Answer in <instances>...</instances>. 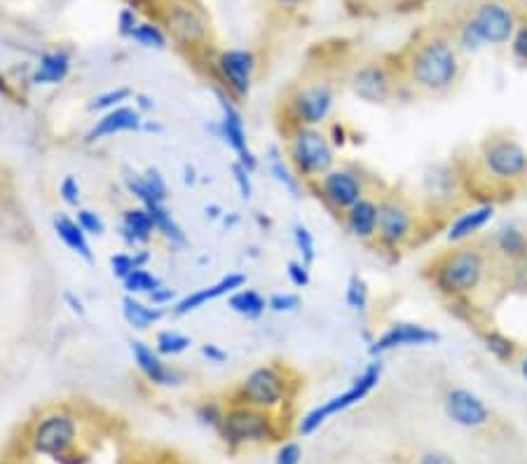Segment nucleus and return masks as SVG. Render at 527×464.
I'll return each mask as SVG.
<instances>
[{"mask_svg": "<svg viewBox=\"0 0 527 464\" xmlns=\"http://www.w3.org/2000/svg\"><path fill=\"white\" fill-rule=\"evenodd\" d=\"M73 71V54L59 47V50H47L38 57L31 71V83L40 87H54L66 83Z\"/></svg>", "mask_w": 527, "mask_h": 464, "instance_id": "obj_27", "label": "nucleus"}, {"mask_svg": "<svg viewBox=\"0 0 527 464\" xmlns=\"http://www.w3.org/2000/svg\"><path fill=\"white\" fill-rule=\"evenodd\" d=\"M312 265L303 263L298 258V261H289L286 263V277H289V282L296 286V289H307L312 282Z\"/></svg>", "mask_w": 527, "mask_h": 464, "instance_id": "obj_48", "label": "nucleus"}, {"mask_svg": "<svg viewBox=\"0 0 527 464\" xmlns=\"http://www.w3.org/2000/svg\"><path fill=\"white\" fill-rule=\"evenodd\" d=\"M300 305H303V298L291 291L272 293L268 298V310L275 312V315H291V312L300 310Z\"/></svg>", "mask_w": 527, "mask_h": 464, "instance_id": "obj_44", "label": "nucleus"}, {"mask_svg": "<svg viewBox=\"0 0 527 464\" xmlns=\"http://www.w3.org/2000/svg\"><path fill=\"white\" fill-rule=\"evenodd\" d=\"M146 209L157 228V237H160L164 244H169L171 249L188 247L186 230H183V225L179 221H176V216L171 214L167 202H153V204H148Z\"/></svg>", "mask_w": 527, "mask_h": 464, "instance_id": "obj_31", "label": "nucleus"}, {"mask_svg": "<svg viewBox=\"0 0 527 464\" xmlns=\"http://www.w3.org/2000/svg\"><path fill=\"white\" fill-rule=\"evenodd\" d=\"M446 415L457 427L464 429H481L490 422V408L476 392L467 387H453L448 390L446 401H443Z\"/></svg>", "mask_w": 527, "mask_h": 464, "instance_id": "obj_22", "label": "nucleus"}, {"mask_svg": "<svg viewBox=\"0 0 527 464\" xmlns=\"http://www.w3.org/2000/svg\"><path fill=\"white\" fill-rule=\"evenodd\" d=\"M143 120H146V115H143L136 106L125 104L120 108H113V111L101 113L99 118L94 120L90 132L85 134V143H99L118 134L141 132Z\"/></svg>", "mask_w": 527, "mask_h": 464, "instance_id": "obj_24", "label": "nucleus"}, {"mask_svg": "<svg viewBox=\"0 0 527 464\" xmlns=\"http://www.w3.org/2000/svg\"><path fill=\"white\" fill-rule=\"evenodd\" d=\"M225 300H228V310L235 312L237 317L246 319V322H258L268 312V298L258 289H246V286H242V289L230 293Z\"/></svg>", "mask_w": 527, "mask_h": 464, "instance_id": "obj_32", "label": "nucleus"}, {"mask_svg": "<svg viewBox=\"0 0 527 464\" xmlns=\"http://www.w3.org/2000/svg\"><path fill=\"white\" fill-rule=\"evenodd\" d=\"M129 352H132V361L148 385L153 387H179L183 382V373L179 368L167 364V359L155 350V345L146 343V340H129Z\"/></svg>", "mask_w": 527, "mask_h": 464, "instance_id": "obj_18", "label": "nucleus"}, {"mask_svg": "<svg viewBox=\"0 0 527 464\" xmlns=\"http://www.w3.org/2000/svg\"><path fill=\"white\" fill-rule=\"evenodd\" d=\"M52 230L68 251H73V254L82 258L85 263L94 261V251H92V242H90L92 237L80 228V223L75 221V216H68L64 214V211H57V214L52 216Z\"/></svg>", "mask_w": 527, "mask_h": 464, "instance_id": "obj_28", "label": "nucleus"}, {"mask_svg": "<svg viewBox=\"0 0 527 464\" xmlns=\"http://www.w3.org/2000/svg\"><path fill=\"white\" fill-rule=\"evenodd\" d=\"M75 221L80 223V228L85 230L90 237H97L99 240V237L106 235V221L99 211L87 209V207L75 209Z\"/></svg>", "mask_w": 527, "mask_h": 464, "instance_id": "obj_43", "label": "nucleus"}, {"mask_svg": "<svg viewBox=\"0 0 527 464\" xmlns=\"http://www.w3.org/2000/svg\"><path fill=\"white\" fill-rule=\"evenodd\" d=\"M204 216H207L209 221H221V218L225 216V211L223 207H218V204H207V207H204Z\"/></svg>", "mask_w": 527, "mask_h": 464, "instance_id": "obj_59", "label": "nucleus"}, {"mask_svg": "<svg viewBox=\"0 0 527 464\" xmlns=\"http://www.w3.org/2000/svg\"><path fill=\"white\" fill-rule=\"evenodd\" d=\"M277 3L282 5V8H289V10H293V8H300V5H303L305 0H277Z\"/></svg>", "mask_w": 527, "mask_h": 464, "instance_id": "obj_63", "label": "nucleus"}, {"mask_svg": "<svg viewBox=\"0 0 527 464\" xmlns=\"http://www.w3.org/2000/svg\"><path fill=\"white\" fill-rule=\"evenodd\" d=\"M291 232H293V244H296L300 261L307 265H314V261H317V240H314L312 230L307 228L305 223H296Z\"/></svg>", "mask_w": 527, "mask_h": 464, "instance_id": "obj_40", "label": "nucleus"}, {"mask_svg": "<svg viewBox=\"0 0 527 464\" xmlns=\"http://www.w3.org/2000/svg\"><path fill=\"white\" fill-rule=\"evenodd\" d=\"M424 223H427V216L415 197L387 188L380 200L378 237H375L373 247L389 256L406 254L413 244H417Z\"/></svg>", "mask_w": 527, "mask_h": 464, "instance_id": "obj_6", "label": "nucleus"}, {"mask_svg": "<svg viewBox=\"0 0 527 464\" xmlns=\"http://www.w3.org/2000/svg\"><path fill=\"white\" fill-rule=\"evenodd\" d=\"M347 87L368 106H385L399 97L403 85L394 59H366L347 75Z\"/></svg>", "mask_w": 527, "mask_h": 464, "instance_id": "obj_14", "label": "nucleus"}, {"mask_svg": "<svg viewBox=\"0 0 527 464\" xmlns=\"http://www.w3.org/2000/svg\"><path fill=\"white\" fill-rule=\"evenodd\" d=\"M373 174H368L364 167L359 165H335L331 172H326L324 176H319L317 181L307 183V190L317 197L328 214L335 216L340 221L342 214L349 207H354L361 197H366L368 193H382V190H375Z\"/></svg>", "mask_w": 527, "mask_h": 464, "instance_id": "obj_9", "label": "nucleus"}, {"mask_svg": "<svg viewBox=\"0 0 527 464\" xmlns=\"http://www.w3.org/2000/svg\"><path fill=\"white\" fill-rule=\"evenodd\" d=\"M221 221H223V225H225V228H235V225H239V221H242V216H239L237 214V211H230V214H228V211H225V216L221 218Z\"/></svg>", "mask_w": 527, "mask_h": 464, "instance_id": "obj_60", "label": "nucleus"}, {"mask_svg": "<svg viewBox=\"0 0 527 464\" xmlns=\"http://www.w3.org/2000/svg\"><path fill=\"white\" fill-rule=\"evenodd\" d=\"M282 134L286 160L305 186L338 165V148L324 127H291Z\"/></svg>", "mask_w": 527, "mask_h": 464, "instance_id": "obj_8", "label": "nucleus"}, {"mask_svg": "<svg viewBox=\"0 0 527 464\" xmlns=\"http://www.w3.org/2000/svg\"><path fill=\"white\" fill-rule=\"evenodd\" d=\"M143 134H162L164 132V125L160 120H150L146 118L143 120V127H141Z\"/></svg>", "mask_w": 527, "mask_h": 464, "instance_id": "obj_58", "label": "nucleus"}, {"mask_svg": "<svg viewBox=\"0 0 527 464\" xmlns=\"http://www.w3.org/2000/svg\"><path fill=\"white\" fill-rule=\"evenodd\" d=\"M183 181H186V186H195L197 183V169L193 165L183 167Z\"/></svg>", "mask_w": 527, "mask_h": 464, "instance_id": "obj_61", "label": "nucleus"}, {"mask_svg": "<svg viewBox=\"0 0 527 464\" xmlns=\"http://www.w3.org/2000/svg\"><path fill=\"white\" fill-rule=\"evenodd\" d=\"M338 106V85L331 78H312L293 85L289 94L279 101L284 129L291 127H326Z\"/></svg>", "mask_w": 527, "mask_h": 464, "instance_id": "obj_7", "label": "nucleus"}, {"mask_svg": "<svg viewBox=\"0 0 527 464\" xmlns=\"http://www.w3.org/2000/svg\"><path fill=\"white\" fill-rule=\"evenodd\" d=\"M417 464H455V460L441 450H431V453H424Z\"/></svg>", "mask_w": 527, "mask_h": 464, "instance_id": "obj_56", "label": "nucleus"}, {"mask_svg": "<svg viewBox=\"0 0 527 464\" xmlns=\"http://www.w3.org/2000/svg\"><path fill=\"white\" fill-rule=\"evenodd\" d=\"M134 106L139 108V111L146 115V113H153L155 111V99L153 97H148V94H143V92H134Z\"/></svg>", "mask_w": 527, "mask_h": 464, "instance_id": "obj_57", "label": "nucleus"}, {"mask_svg": "<svg viewBox=\"0 0 527 464\" xmlns=\"http://www.w3.org/2000/svg\"><path fill=\"white\" fill-rule=\"evenodd\" d=\"M129 99H134V92L129 87H115V90H106L94 94V97L87 101V111L90 113H108L113 108L125 106Z\"/></svg>", "mask_w": 527, "mask_h": 464, "instance_id": "obj_38", "label": "nucleus"}, {"mask_svg": "<svg viewBox=\"0 0 527 464\" xmlns=\"http://www.w3.org/2000/svg\"><path fill=\"white\" fill-rule=\"evenodd\" d=\"M382 375H385V361H382V357L368 361V364L364 366V371L349 382V387L345 392L335 394V397L324 401V404L317 408H312L310 413H305L303 418H300L298 432L303 436H310L317 432L321 425H326L328 420L335 418V415L359 406L361 401L368 399L375 390H378V385L382 382Z\"/></svg>", "mask_w": 527, "mask_h": 464, "instance_id": "obj_13", "label": "nucleus"}, {"mask_svg": "<svg viewBox=\"0 0 527 464\" xmlns=\"http://www.w3.org/2000/svg\"><path fill=\"white\" fill-rule=\"evenodd\" d=\"M64 303L68 305V310H71L75 317H85L87 315V307H85V303H82V298L78 296V293L66 291L64 293Z\"/></svg>", "mask_w": 527, "mask_h": 464, "instance_id": "obj_55", "label": "nucleus"}, {"mask_svg": "<svg viewBox=\"0 0 527 464\" xmlns=\"http://www.w3.org/2000/svg\"><path fill=\"white\" fill-rule=\"evenodd\" d=\"M516 366H518L520 375H523V380L527 382V350H520L518 359H516Z\"/></svg>", "mask_w": 527, "mask_h": 464, "instance_id": "obj_62", "label": "nucleus"}, {"mask_svg": "<svg viewBox=\"0 0 527 464\" xmlns=\"http://www.w3.org/2000/svg\"><path fill=\"white\" fill-rule=\"evenodd\" d=\"M242 286H246V275H242V272H228V275L218 279V282L209 284V286H202V289L181 296L174 305L169 307V315L171 317H188V315H193V312L202 310V307H207L209 303H214V300L228 298L230 293L242 289Z\"/></svg>", "mask_w": 527, "mask_h": 464, "instance_id": "obj_21", "label": "nucleus"}, {"mask_svg": "<svg viewBox=\"0 0 527 464\" xmlns=\"http://www.w3.org/2000/svg\"><path fill=\"white\" fill-rule=\"evenodd\" d=\"M495 258L483 240L455 244L436 254L424 268V277L438 296L453 305L471 303L490 284Z\"/></svg>", "mask_w": 527, "mask_h": 464, "instance_id": "obj_3", "label": "nucleus"}, {"mask_svg": "<svg viewBox=\"0 0 527 464\" xmlns=\"http://www.w3.org/2000/svg\"><path fill=\"white\" fill-rule=\"evenodd\" d=\"M141 24V19L139 15H136V12L132 8H125L118 15V33H120V38H127V40H132V33L136 31V26Z\"/></svg>", "mask_w": 527, "mask_h": 464, "instance_id": "obj_51", "label": "nucleus"}, {"mask_svg": "<svg viewBox=\"0 0 527 464\" xmlns=\"http://www.w3.org/2000/svg\"><path fill=\"white\" fill-rule=\"evenodd\" d=\"M483 244L488 247L497 265H513L527 258V230L520 225H502V228L492 232L488 240H483Z\"/></svg>", "mask_w": 527, "mask_h": 464, "instance_id": "obj_25", "label": "nucleus"}, {"mask_svg": "<svg viewBox=\"0 0 527 464\" xmlns=\"http://www.w3.org/2000/svg\"><path fill=\"white\" fill-rule=\"evenodd\" d=\"M481 340L485 350H488L497 361H502V364H513V361L518 359L520 345L513 338L506 336V333L497 329H483Z\"/></svg>", "mask_w": 527, "mask_h": 464, "instance_id": "obj_33", "label": "nucleus"}, {"mask_svg": "<svg viewBox=\"0 0 527 464\" xmlns=\"http://www.w3.org/2000/svg\"><path fill=\"white\" fill-rule=\"evenodd\" d=\"M499 268H506L511 272V284L516 286V289L527 291V258L513 265H499Z\"/></svg>", "mask_w": 527, "mask_h": 464, "instance_id": "obj_54", "label": "nucleus"}, {"mask_svg": "<svg viewBox=\"0 0 527 464\" xmlns=\"http://www.w3.org/2000/svg\"><path fill=\"white\" fill-rule=\"evenodd\" d=\"M509 47H511L513 59H516L518 64L527 66V19H523V24L518 26L516 36H513Z\"/></svg>", "mask_w": 527, "mask_h": 464, "instance_id": "obj_49", "label": "nucleus"}, {"mask_svg": "<svg viewBox=\"0 0 527 464\" xmlns=\"http://www.w3.org/2000/svg\"><path fill=\"white\" fill-rule=\"evenodd\" d=\"M300 390V378L291 366L282 361L260 364L237 382L230 392V404H246L263 408V411L279 413L296 399Z\"/></svg>", "mask_w": 527, "mask_h": 464, "instance_id": "obj_5", "label": "nucleus"}, {"mask_svg": "<svg viewBox=\"0 0 527 464\" xmlns=\"http://www.w3.org/2000/svg\"><path fill=\"white\" fill-rule=\"evenodd\" d=\"M523 19V0H460L441 24L464 54H474L483 47L511 45Z\"/></svg>", "mask_w": 527, "mask_h": 464, "instance_id": "obj_2", "label": "nucleus"}, {"mask_svg": "<svg viewBox=\"0 0 527 464\" xmlns=\"http://www.w3.org/2000/svg\"><path fill=\"white\" fill-rule=\"evenodd\" d=\"M179 298H181V296H179V293H176V289H171V286L162 284L160 289H155L153 293H150V296H148L146 300H148V303L157 305V307H167V310H169V307L174 305Z\"/></svg>", "mask_w": 527, "mask_h": 464, "instance_id": "obj_52", "label": "nucleus"}, {"mask_svg": "<svg viewBox=\"0 0 527 464\" xmlns=\"http://www.w3.org/2000/svg\"><path fill=\"white\" fill-rule=\"evenodd\" d=\"M230 174H232V183H235L239 197L244 202H251L253 197V172L239 165V162H232L230 165Z\"/></svg>", "mask_w": 527, "mask_h": 464, "instance_id": "obj_46", "label": "nucleus"}, {"mask_svg": "<svg viewBox=\"0 0 527 464\" xmlns=\"http://www.w3.org/2000/svg\"><path fill=\"white\" fill-rule=\"evenodd\" d=\"M265 165H268L272 179H275L279 186L293 197V200H303L305 183L298 179L296 172H293V167L289 165V160H286L282 146H277V143L268 146V150H265Z\"/></svg>", "mask_w": 527, "mask_h": 464, "instance_id": "obj_30", "label": "nucleus"}, {"mask_svg": "<svg viewBox=\"0 0 527 464\" xmlns=\"http://www.w3.org/2000/svg\"><path fill=\"white\" fill-rule=\"evenodd\" d=\"M122 186H125L127 193L132 195L134 200L141 204V207H148V204L155 202L153 195H150V188H148L146 176H143V172L125 169V172H122Z\"/></svg>", "mask_w": 527, "mask_h": 464, "instance_id": "obj_41", "label": "nucleus"}, {"mask_svg": "<svg viewBox=\"0 0 527 464\" xmlns=\"http://www.w3.org/2000/svg\"><path fill=\"white\" fill-rule=\"evenodd\" d=\"M218 436L232 450L246 446H268V443L282 439V422H279L277 413L246 404H230L228 401Z\"/></svg>", "mask_w": 527, "mask_h": 464, "instance_id": "obj_10", "label": "nucleus"}, {"mask_svg": "<svg viewBox=\"0 0 527 464\" xmlns=\"http://www.w3.org/2000/svg\"><path fill=\"white\" fill-rule=\"evenodd\" d=\"M143 176H146V183L150 188V195H153L155 202H167L169 200V183L167 179H164V174L160 172L157 167H148L146 172H143Z\"/></svg>", "mask_w": 527, "mask_h": 464, "instance_id": "obj_47", "label": "nucleus"}, {"mask_svg": "<svg viewBox=\"0 0 527 464\" xmlns=\"http://www.w3.org/2000/svg\"><path fill=\"white\" fill-rule=\"evenodd\" d=\"M441 343V333L417 322H394L368 343V357L378 359L406 347H431Z\"/></svg>", "mask_w": 527, "mask_h": 464, "instance_id": "obj_17", "label": "nucleus"}, {"mask_svg": "<svg viewBox=\"0 0 527 464\" xmlns=\"http://www.w3.org/2000/svg\"><path fill=\"white\" fill-rule=\"evenodd\" d=\"M78 441L80 418L71 408H50L36 420L29 436L33 453L52 457V460L64 464L68 462V457H75Z\"/></svg>", "mask_w": 527, "mask_h": 464, "instance_id": "obj_12", "label": "nucleus"}, {"mask_svg": "<svg viewBox=\"0 0 527 464\" xmlns=\"http://www.w3.org/2000/svg\"><path fill=\"white\" fill-rule=\"evenodd\" d=\"M214 92L218 99V108H221V118L207 125V129H211V132L216 134V139H221L225 146L235 153V162L249 169V172H256V169L260 167V158L253 153V148L249 143L242 108H239L237 101L232 99L228 92L221 90L218 85H214Z\"/></svg>", "mask_w": 527, "mask_h": 464, "instance_id": "obj_15", "label": "nucleus"}, {"mask_svg": "<svg viewBox=\"0 0 527 464\" xmlns=\"http://www.w3.org/2000/svg\"><path fill=\"white\" fill-rule=\"evenodd\" d=\"M118 235L120 240L125 242L127 249H146L157 237V228L148 214V209L136 204V207L122 211Z\"/></svg>", "mask_w": 527, "mask_h": 464, "instance_id": "obj_26", "label": "nucleus"}, {"mask_svg": "<svg viewBox=\"0 0 527 464\" xmlns=\"http://www.w3.org/2000/svg\"><path fill=\"white\" fill-rule=\"evenodd\" d=\"M150 263V251L148 249H129V251H118L108 258V265H111V272L115 279H125L132 275L134 270L148 268Z\"/></svg>", "mask_w": 527, "mask_h": 464, "instance_id": "obj_34", "label": "nucleus"}, {"mask_svg": "<svg viewBox=\"0 0 527 464\" xmlns=\"http://www.w3.org/2000/svg\"><path fill=\"white\" fill-rule=\"evenodd\" d=\"M420 190L422 195L417 202L427 218L429 211H434L436 216H448L469 202V186L460 162H443V165L429 167L422 176Z\"/></svg>", "mask_w": 527, "mask_h": 464, "instance_id": "obj_11", "label": "nucleus"}, {"mask_svg": "<svg viewBox=\"0 0 527 464\" xmlns=\"http://www.w3.org/2000/svg\"><path fill=\"white\" fill-rule=\"evenodd\" d=\"M167 36L183 47H197L209 36V24L204 17L190 5H174L164 17Z\"/></svg>", "mask_w": 527, "mask_h": 464, "instance_id": "obj_23", "label": "nucleus"}, {"mask_svg": "<svg viewBox=\"0 0 527 464\" xmlns=\"http://www.w3.org/2000/svg\"><path fill=\"white\" fill-rule=\"evenodd\" d=\"M497 202H478L469 204L467 209H462L446 228V242L450 247L455 244L476 242L481 237V232L495 221Z\"/></svg>", "mask_w": 527, "mask_h": 464, "instance_id": "obj_20", "label": "nucleus"}, {"mask_svg": "<svg viewBox=\"0 0 527 464\" xmlns=\"http://www.w3.org/2000/svg\"><path fill=\"white\" fill-rule=\"evenodd\" d=\"M303 460V448L296 441H286L277 450V460L275 464H300Z\"/></svg>", "mask_w": 527, "mask_h": 464, "instance_id": "obj_50", "label": "nucleus"}, {"mask_svg": "<svg viewBox=\"0 0 527 464\" xmlns=\"http://www.w3.org/2000/svg\"><path fill=\"white\" fill-rule=\"evenodd\" d=\"M216 71V83L230 94L237 104H244L251 97L253 83H256V71H258V57L251 50L244 47H230L223 50L214 61Z\"/></svg>", "mask_w": 527, "mask_h": 464, "instance_id": "obj_16", "label": "nucleus"}, {"mask_svg": "<svg viewBox=\"0 0 527 464\" xmlns=\"http://www.w3.org/2000/svg\"><path fill=\"white\" fill-rule=\"evenodd\" d=\"M120 312H122V319H125V324L129 326V329L139 331V333L150 331L153 326L160 324L162 319L169 315L167 307H157L153 303H148L146 298L127 296V293L120 303Z\"/></svg>", "mask_w": 527, "mask_h": 464, "instance_id": "obj_29", "label": "nucleus"}, {"mask_svg": "<svg viewBox=\"0 0 527 464\" xmlns=\"http://www.w3.org/2000/svg\"><path fill=\"white\" fill-rule=\"evenodd\" d=\"M153 345L164 359H176V357H181V354H186L190 347H193V338L186 336V333L176 331V329H164V331L155 333Z\"/></svg>", "mask_w": 527, "mask_h": 464, "instance_id": "obj_35", "label": "nucleus"}, {"mask_svg": "<svg viewBox=\"0 0 527 464\" xmlns=\"http://www.w3.org/2000/svg\"><path fill=\"white\" fill-rule=\"evenodd\" d=\"M382 193H385V190H382ZM382 193H368L366 197H361V200L354 204V207H349L340 218L347 235L354 237V240L361 244H375V237H378Z\"/></svg>", "mask_w": 527, "mask_h": 464, "instance_id": "obj_19", "label": "nucleus"}, {"mask_svg": "<svg viewBox=\"0 0 527 464\" xmlns=\"http://www.w3.org/2000/svg\"><path fill=\"white\" fill-rule=\"evenodd\" d=\"M132 40L136 45L146 47V50H167L169 47L167 31L155 22H141L132 33Z\"/></svg>", "mask_w": 527, "mask_h": 464, "instance_id": "obj_39", "label": "nucleus"}, {"mask_svg": "<svg viewBox=\"0 0 527 464\" xmlns=\"http://www.w3.org/2000/svg\"><path fill=\"white\" fill-rule=\"evenodd\" d=\"M200 354H202V359H207L209 364H214V366H223L225 361H228V352L216 343H202Z\"/></svg>", "mask_w": 527, "mask_h": 464, "instance_id": "obj_53", "label": "nucleus"}, {"mask_svg": "<svg viewBox=\"0 0 527 464\" xmlns=\"http://www.w3.org/2000/svg\"><path fill=\"white\" fill-rule=\"evenodd\" d=\"M403 90L422 99H446L467 75V54L441 22L424 26L394 57Z\"/></svg>", "mask_w": 527, "mask_h": 464, "instance_id": "obj_1", "label": "nucleus"}, {"mask_svg": "<svg viewBox=\"0 0 527 464\" xmlns=\"http://www.w3.org/2000/svg\"><path fill=\"white\" fill-rule=\"evenodd\" d=\"M225 408H228V406H223L221 401L207 399V401H202V404L195 408V418H197V422H200V425L209 427V429H216V432H218V429H221V425H223Z\"/></svg>", "mask_w": 527, "mask_h": 464, "instance_id": "obj_42", "label": "nucleus"}, {"mask_svg": "<svg viewBox=\"0 0 527 464\" xmlns=\"http://www.w3.org/2000/svg\"><path fill=\"white\" fill-rule=\"evenodd\" d=\"M59 197L66 207L80 209L82 207V186L73 174H66L59 183Z\"/></svg>", "mask_w": 527, "mask_h": 464, "instance_id": "obj_45", "label": "nucleus"}, {"mask_svg": "<svg viewBox=\"0 0 527 464\" xmlns=\"http://www.w3.org/2000/svg\"><path fill=\"white\" fill-rule=\"evenodd\" d=\"M345 303L349 310L357 312V315H366L368 312V305H371V286H368V282L359 272H354V275H349L347 279Z\"/></svg>", "mask_w": 527, "mask_h": 464, "instance_id": "obj_37", "label": "nucleus"}, {"mask_svg": "<svg viewBox=\"0 0 527 464\" xmlns=\"http://www.w3.org/2000/svg\"><path fill=\"white\" fill-rule=\"evenodd\" d=\"M162 284H164L162 277L155 275L150 268H139L129 277L122 279V289H125L127 296H139V298H148L150 293L160 289Z\"/></svg>", "mask_w": 527, "mask_h": 464, "instance_id": "obj_36", "label": "nucleus"}, {"mask_svg": "<svg viewBox=\"0 0 527 464\" xmlns=\"http://www.w3.org/2000/svg\"><path fill=\"white\" fill-rule=\"evenodd\" d=\"M462 172L469 195L481 190H488L490 195L516 193L527 186V148L516 136L495 132L471 150L469 167L462 165Z\"/></svg>", "mask_w": 527, "mask_h": 464, "instance_id": "obj_4", "label": "nucleus"}]
</instances>
